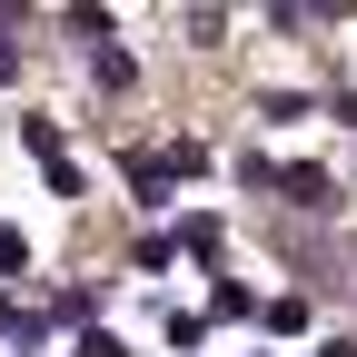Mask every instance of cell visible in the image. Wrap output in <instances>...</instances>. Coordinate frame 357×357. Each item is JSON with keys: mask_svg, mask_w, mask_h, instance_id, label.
Here are the masks:
<instances>
[{"mask_svg": "<svg viewBox=\"0 0 357 357\" xmlns=\"http://www.w3.org/2000/svg\"><path fill=\"white\" fill-rule=\"evenodd\" d=\"M20 139H30L40 178H50L60 199H79V189H89V178H79V159H70V139H60V119H20Z\"/></svg>", "mask_w": 357, "mask_h": 357, "instance_id": "1", "label": "cell"}, {"mask_svg": "<svg viewBox=\"0 0 357 357\" xmlns=\"http://www.w3.org/2000/svg\"><path fill=\"white\" fill-rule=\"evenodd\" d=\"M278 199L307 208V218H328V208H337V178H328L318 159H298V169H278Z\"/></svg>", "mask_w": 357, "mask_h": 357, "instance_id": "2", "label": "cell"}, {"mask_svg": "<svg viewBox=\"0 0 357 357\" xmlns=\"http://www.w3.org/2000/svg\"><path fill=\"white\" fill-rule=\"evenodd\" d=\"M169 189H178L169 149H129V199H139V208H169Z\"/></svg>", "mask_w": 357, "mask_h": 357, "instance_id": "3", "label": "cell"}, {"mask_svg": "<svg viewBox=\"0 0 357 357\" xmlns=\"http://www.w3.org/2000/svg\"><path fill=\"white\" fill-rule=\"evenodd\" d=\"M258 119L268 129H298V119H318V100H307V89H258Z\"/></svg>", "mask_w": 357, "mask_h": 357, "instance_id": "4", "label": "cell"}, {"mask_svg": "<svg viewBox=\"0 0 357 357\" xmlns=\"http://www.w3.org/2000/svg\"><path fill=\"white\" fill-rule=\"evenodd\" d=\"M307 318H318L307 298H268V307H258V328H268V337H307Z\"/></svg>", "mask_w": 357, "mask_h": 357, "instance_id": "5", "label": "cell"}, {"mask_svg": "<svg viewBox=\"0 0 357 357\" xmlns=\"http://www.w3.org/2000/svg\"><path fill=\"white\" fill-rule=\"evenodd\" d=\"M208 318H258V288L248 278H208Z\"/></svg>", "mask_w": 357, "mask_h": 357, "instance_id": "6", "label": "cell"}, {"mask_svg": "<svg viewBox=\"0 0 357 357\" xmlns=\"http://www.w3.org/2000/svg\"><path fill=\"white\" fill-rule=\"evenodd\" d=\"M0 278H30V238L10 229V218H0Z\"/></svg>", "mask_w": 357, "mask_h": 357, "instance_id": "7", "label": "cell"}, {"mask_svg": "<svg viewBox=\"0 0 357 357\" xmlns=\"http://www.w3.org/2000/svg\"><path fill=\"white\" fill-rule=\"evenodd\" d=\"M89 70H100V89H129V79H139V60H129V50H100Z\"/></svg>", "mask_w": 357, "mask_h": 357, "instance_id": "8", "label": "cell"}, {"mask_svg": "<svg viewBox=\"0 0 357 357\" xmlns=\"http://www.w3.org/2000/svg\"><path fill=\"white\" fill-rule=\"evenodd\" d=\"M70 357H119V337H79V347H70Z\"/></svg>", "mask_w": 357, "mask_h": 357, "instance_id": "9", "label": "cell"}, {"mask_svg": "<svg viewBox=\"0 0 357 357\" xmlns=\"http://www.w3.org/2000/svg\"><path fill=\"white\" fill-rule=\"evenodd\" d=\"M318 357H357V337H318Z\"/></svg>", "mask_w": 357, "mask_h": 357, "instance_id": "10", "label": "cell"}, {"mask_svg": "<svg viewBox=\"0 0 357 357\" xmlns=\"http://www.w3.org/2000/svg\"><path fill=\"white\" fill-rule=\"evenodd\" d=\"M0 79H20V50H10V40H0Z\"/></svg>", "mask_w": 357, "mask_h": 357, "instance_id": "11", "label": "cell"}, {"mask_svg": "<svg viewBox=\"0 0 357 357\" xmlns=\"http://www.w3.org/2000/svg\"><path fill=\"white\" fill-rule=\"evenodd\" d=\"M337 119H347V129H357V89H337Z\"/></svg>", "mask_w": 357, "mask_h": 357, "instance_id": "12", "label": "cell"}, {"mask_svg": "<svg viewBox=\"0 0 357 357\" xmlns=\"http://www.w3.org/2000/svg\"><path fill=\"white\" fill-rule=\"evenodd\" d=\"M119 357H139V347H119Z\"/></svg>", "mask_w": 357, "mask_h": 357, "instance_id": "13", "label": "cell"}]
</instances>
